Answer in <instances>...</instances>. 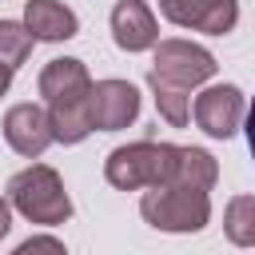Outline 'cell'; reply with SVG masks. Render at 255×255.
I'll use <instances>...</instances> for the list:
<instances>
[{
    "label": "cell",
    "instance_id": "cell-3",
    "mask_svg": "<svg viewBox=\"0 0 255 255\" xmlns=\"http://www.w3.org/2000/svg\"><path fill=\"white\" fill-rule=\"evenodd\" d=\"M8 199H12V207H16L24 219H32V223L56 227V223H64V219L72 215V199H68V191H64V179H60L56 167H48V163H32V167L16 171V175L8 179Z\"/></svg>",
    "mask_w": 255,
    "mask_h": 255
},
{
    "label": "cell",
    "instance_id": "cell-9",
    "mask_svg": "<svg viewBox=\"0 0 255 255\" xmlns=\"http://www.w3.org/2000/svg\"><path fill=\"white\" fill-rule=\"evenodd\" d=\"M112 40H116L124 52L155 48V40H159L155 12H151L143 0H120V4L112 8Z\"/></svg>",
    "mask_w": 255,
    "mask_h": 255
},
{
    "label": "cell",
    "instance_id": "cell-20",
    "mask_svg": "<svg viewBox=\"0 0 255 255\" xmlns=\"http://www.w3.org/2000/svg\"><path fill=\"white\" fill-rule=\"evenodd\" d=\"M8 84H12V68H4V64H0V96L8 92Z\"/></svg>",
    "mask_w": 255,
    "mask_h": 255
},
{
    "label": "cell",
    "instance_id": "cell-17",
    "mask_svg": "<svg viewBox=\"0 0 255 255\" xmlns=\"http://www.w3.org/2000/svg\"><path fill=\"white\" fill-rule=\"evenodd\" d=\"M12 255H68V251H64V243H60L56 235H32V239H24Z\"/></svg>",
    "mask_w": 255,
    "mask_h": 255
},
{
    "label": "cell",
    "instance_id": "cell-4",
    "mask_svg": "<svg viewBox=\"0 0 255 255\" xmlns=\"http://www.w3.org/2000/svg\"><path fill=\"white\" fill-rule=\"evenodd\" d=\"M147 76H159L175 88H199L215 76V56L191 40H159Z\"/></svg>",
    "mask_w": 255,
    "mask_h": 255
},
{
    "label": "cell",
    "instance_id": "cell-2",
    "mask_svg": "<svg viewBox=\"0 0 255 255\" xmlns=\"http://www.w3.org/2000/svg\"><path fill=\"white\" fill-rule=\"evenodd\" d=\"M139 215L155 227V231H171V235H191L203 231L211 219V199L199 187H183V183H163V187H147L139 199Z\"/></svg>",
    "mask_w": 255,
    "mask_h": 255
},
{
    "label": "cell",
    "instance_id": "cell-13",
    "mask_svg": "<svg viewBox=\"0 0 255 255\" xmlns=\"http://www.w3.org/2000/svg\"><path fill=\"white\" fill-rule=\"evenodd\" d=\"M215 179H219V167H215V159H211L203 147H179V159H175V175H171V183L211 191Z\"/></svg>",
    "mask_w": 255,
    "mask_h": 255
},
{
    "label": "cell",
    "instance_id": "cell-1",
    "mask_svg": "<svg viewBox=\"0 0 255 255\" xmlns=\"http://www.w3.org/2000/svg\"><path fill=\"white\" fill-rule=\"evenodd\" d=\"M175 159L179 147L175 143H155V139H139V143H124L104 159V175L112 187L120 191H139V187H163L175 175Z\"/></svg>",
    "mask_w": 255,
    "mask_h": 255
},
{
    "label": "cell",
    "instance_id": "cell-8",
    "mask_svg": "<svg viewBox=\"0 0 255 255\" xmlns=\"http://www.w3.org/2000/svg\"><path fill=\"white\" fill-rule=\"evenodd\" d=\"M4 139L24 159L44 155L48 143L56 139L52 135V124H48V108H40V104H12L8 116H4Z\"/></svg>",
    "mask_w": 255,
    "mask_h": 255
},
{
    "label": "cell",
    "instance_id": "cell-6",
    "mask_svg": "<svg viewBox=\"0 0 255 255\" xmlns=\"http://www.w3.org/2000/svg\"><path fill=\"white\" fill-rule=\"evenodd\" d=\"M243 120V92L235 84H211L195 96V124L211 139H231Z\"/></svg>",
    "mask_w": 255,
    "mask_h": 255
},
{
    "label": "cell",
    "instance_id": "cell-14",
    "mask_svg": "<svg viewBox=\"0 0 255 255\" xmlns=\"http://www.w3.org/2000/svg\"><path fill=\"white\" fill-rule=\"evenodd\" d=\"M223 231L235 247H255V195H235L227 203Z\"/></svg>",
    "mask_w": 255,
    "mask_h": 255
},
{
    "label": "cell",
    "instance_id": "cell-19",
    "mask_svg": "<svg viewBox=\"0 0 255 255\" xmlns=\"http://www.w3.org/2000/svg\"><path fill=\"white\" fill-rule=\"evenodd\" d=\"M247 143H251V155H255V100L247 108Z\"/></svg>",
    "mask_w": 255,
    "mask_h": 255
},
{
    "label": "cell",
    "instance_id": "cell-18",
    "mask_svg": "<svg viewBox=\"0 0 255 255\" xmlns=\"http://www.w3.org/2000/svg\"><path fill=\"white\" fill-rule=\"evenodd\" d=\"M8 227H12V207H8V199L0 195V239L8 235Z\"/></svg>",
    "mask_w": 255,
    "mask_h": 255
},
{
    "label": "cell",
    "instance_id": "cell-15",
    "mask_svg": "<svg viewBox=\"0 0 255 255\" xmlns=\"http://www.w3.org/2000/svg\"><path fill=\"white\" fill-rule=\"evenodd\" d=\"M147 84H151V92H155L159 116H163L171 128H183V124H187V112H191L187 88H175V84H167V80H159V76H147Z\"/></svg>",
    "mask_w": 255,
    "mask_h": 255
},
{
    "label": "cell",
    "instance_id": "cell-11",
    "mask_svg": "<svg viewBox=\"0 0 255 255\" xmlns=\"http://www.w3.org/2000/svg\"><path fill=\"white\" fill-rule=\"evenodd\" d=\"M88 92H92V76H88L84 60H72V56L48 60V68L40 72V96H44L48 104H56V100H76V96H88Z\"/></svg>",
    "mask_w": 255,
    "mask_h": 255
},
{
    "label": "cell",
    "instance_id": "cell-10",
    "mask_svg": "<svg viewBox=\"0 0 255 255\" xmlns=\"http://www.w3.org/2000/svg\"><path fill=\"white\" fill-rule=\"evenodd\" d=\"M24 28H28L36 40L56 44V40H72V36L80 32V20H76V12H72L68 4H60V0H28V4H24Z\"/></svg>",
    "mask_w": 255,
    "mask_h": 255
},
{
    "label": "cell",
    "instance_id": "cell-16",
    "mask_svg": "<svg viewBox=\"0 0 255 255\" xmlns=\"http://www.w3.org/2000/svg\"><path fill=\"white\" fill-rule=\"evenodd\" d=\"M32 44H36V36L24 28V24H16V20H0V64L4 68H20L28 56H32Z\"/></svg>",
    "mask_w": 255,
    "mask_h": 255
},
{
    "label": "cell",
    "instance_id": "cell-5",
    "mask_svg": "<svg viewBox=\"0 0 255 255\" xmlns=\"http://www.w3.org/2000/svg\"><path fill=\"white\" fill-rule=\"evenodd\" d=\"M159 12L179 28L223 36L239 20V0H159Z\"/></svg>",
    "mask_w": 255,
    "mask_h": 255
},
{
    "label": "cell",
    "instance_id": "cell-7",
    "mask_svg": "<svg viewBox=\"0 0 255 255\" xmlns=\"http://www.w3.org/2000/svg\"><path fill=\"white\" fill-rule=\"evenodd\" d=\"M135 116H139V92L128 80L92 84V128L96 131H120L135 124Z\"/></svg>",
    "mask_w": 255,
    "mask_h": 255
},
{
    "label": "cell",
    "instance_id": "cell-12",
    "mask_svg": "<svg viewBox=\"0 0 255 255\" xmlns=\"http://www.w3.org/2000/svg\"><path fill=\"white\" fill-rule=\"evenodd\" d=\"M48 124H52V135L60 143H80L88 139L96 128H92V92L88 96H76V100H56L48 104Z\"/></svg>",
    "mask_w": 255,
    "mask_h": 255
}]
</instances>
